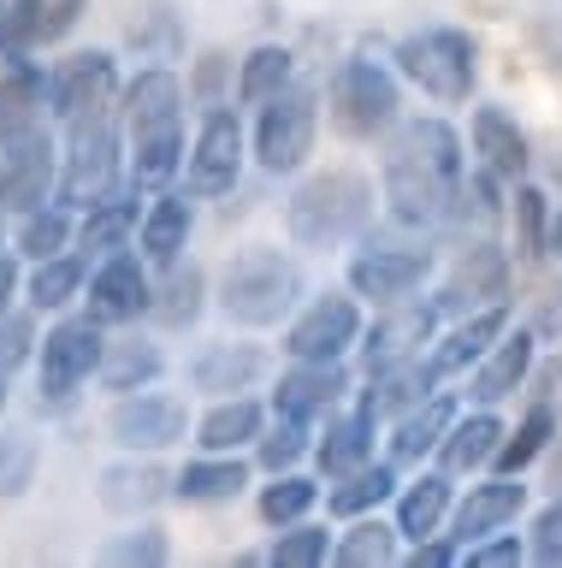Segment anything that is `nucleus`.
I'll list each match as a JSON object with an SVG mask.
<instances>
[{"instance_id":"f257e3e1","label":"nucleus","mask_w":562,"mask_h":568,"mask_svg":"<svg viewBox=\"0 0 562 568\" xmlns=\"http://www.w3.org/2000/svg\"><path fill=\"white\" fill-rule=\"evenodd\" d=\"M468 131L438 113H402V124L379 142V207L385 225L409 231V237H445L456 195L468 184Z\"/></svg>"},{"instance_id":"f03ea898","label":"nucleus","mask_w":562,"mask_h":568,"mask_svg":"<svg viewBox=\"0 0 562 568\" xmlns=\"http://www.w3.org/2000/svg\"><path fill=\"white\" fill-rule=\"evenodd\" d=\"M190 89L172 65H136V78L119 89V124L131 142V184H143L149 195L178 184L184 154H190Z\"/></svg>"},{"instance_id":"7ed1b4c3","label":"nucleus","mask_w":562,"mask_h":568,"mask_svg":"<svg viewBox=\"0 0 562 568\" xmlns=\"http://www.w3.org/2000/svg\"><path fill=\"white\" fill-rule=\"evenodd\" d=\"M385 220L379 178L361 166H308L285 195V237L303 255H338L356 248Z\"/></svg>"},{"instance_id":"20e7f679","label":"nucleus","mask_w":562,"mask_h":568,"mask_svg":"<svg viewBox=\"0 0 562 568\" xmlns=\"http://www.w3.org/2000/svg\"><path fill=\"white\" fill-rule=\"evenodd\" d=\"M303 296H308V266L290 237L285 243H243L214 273V308L237 332H278L303 308Z\"/></svg>"},{"instance_id":"39448f33","label":"nucleus","mask_w":562,"mask_h":568,"mask_svg":"<svg viewBox=\"0 0 562 568\" xmlns=\"http://www.w3.org/2000/svg\"><path fill=\"white\" fill-rule=\"evenodd\" d=\"M402 71L391 65V53H367V48H356V53H344V60H331V71H326V119H331V131H338L344 142H379L402 124Z\"/></svg>"},{"instance_id":"423d86ee","label":"nucleus","mask_w":562,"mask_h":568,"mask_svg":"<svg viewBox=\"0 0 562 568\" xmlns=\"http://www.w3.org/2000/svg\"><path fill=\"white\" fill-rule=\"evenodd\" d=\"M438 266H445V255H438L432 237H409V231H397L385 220L356 248H344V284L367 308H391V302L427 296Z\"/></svg>"},{"instance_id":"0eeeda50","label":"nucleus","mask_w":562,"mask_h":568,"mask_svg":"<svg viewBox=\"0 0 562 568\" xmlns=\"http://www.w3.org/2000/svg\"><path fill=\"white\" fill-rule=\"evenodd\" d=\"M391 65L402 71V83L420 89L432 106H473L480 89V36L462 24H420L402 30L391 42Z\"/></svg>"},{"instance_id":"6e6552de","label":"nucleus","mask_w":562,"mask_h":568,"mask_svg":"<svg viewBox=\"0 0 562 568\" xmlns=\"http://www.w3.org/2000/svg\"><path fill=\"white\" fill-rule=\"evenodd\" d=\"M320 119H326V83L296 78L285 95L260 101L249 113V154L255 172L267 178H303L320 149Z\"/></svg>"},{"instance_id":"1a4fd4ad","label":"nucleus","mask_w":562,"mask_h":568,"mask_svg":"<svg viewBox=\"0 0 562 568\" xmlns=\"http://www.w3.org/2000/svg\"><path fill=\"white\" fill-rule=\"evenodd\" d=\"M515 248H509L503 231H473V237H456L445 248V266L432 278V302L438 314H473L491 308V302H515Z\"/></svg>"},{"instance_id":"9d476101","label":"nucleus","mask_w":562,"mask_h":568,"mask_svg":"<svg viewBox=\"0 0 562 568\" xmlns=\"http://www.w3.org/2000/svg\"><path fill=\"white\" fill-rule=\"evenodd\" d=\"M125 178H131V142H125V124H119V106L60 124V202L65 207H90Z\"/></svg>"},{"instance_id":"9b49d317","label":"nucleus","mask_w":562,"mask_h":568,"mask_svg":"<svg viewBox=\"0 0 562 568\" xmlns=\"http://www.w3.org/2000/svg\"><path fill=\"white\" fill-rule=\"evenodd\" d=\"M108 326L90 320L83 308L54 314L42 326V349H37V403L42 408H72L83 390L95 385L101 355H108Z\"/></svg>"},{"instance_id":"f8f14e48","label":"nucleus","mask_w":562,"mask_h":568,"mask_svg":"<svg viewBox=\"0 0 562 568\" xmlns=\"http://www.w3.org/2000/svg\"><path fill=\"white\" fill-rule=\"evenodd\" d=\"M367 332V302L338 284V291H308L285 326H278V355L285 362H356V344Z\"/></svg>"},{"instance_id":"ddd939ff","label":"nucleus","mask_w":562,"mask_h":568,"mask_svg":"<svg viewBox=\"0 0 562 568\" xmlns=\"http://www.w3.org/2000/svg\"><path fill=\"white\" fill-rule=\"evenodd\" d=\"M249 166H255V154H249V119H243V106L237 101L207 106L196 119V131H190V154H184L178 184L196 195V202H225Z\"/></svg>"},{"instance_id":"4468645a","label":"nucleus","mask_w":562,"mask_h":568,"mask_svg":"<svg viewBox=\"0 0 562 568\" xmlns=\"http://www.w3.org/2000/svg\"><path fill=\"white\" fill-rule=\"evenodd\" d=\"M78 308L90 314V320H101L108 332L143 326L149 308H154V266H149V255L136 243L131 248H113V255H95Z\"/></svg>"},{"instance_id":"2eb2a0df","label":"nucleus","mask_w":562,"mask_h":568,"mask_svg":"<svg viewBox=\"0 0 562 568\" xmlns=\"http://www.w3.org/2000/svg\"><path fill=\"white\" fill-rule=\"evenodd\" d=\"M445 326L432 291L427 296H409V302H391V308H367V332L356 344V373H385V367H402V362H420L427 344Z\"/></svg>"},{"instance_id":"dca6fc26","label":"nucleus","mask_w":562,"mask_h":568,"mask_svg":"<svg viewBox=\"0 0 562 568\" xmlns=\"http://www.w3.org/2000/svg\"><path fill=\"white\" fill-rule=\"evenodd\" d=\"M196 433V408L184 397H172V390H125V397H113L108 408V438L119 450H136V456H166L178 450V444Z\"/></svg>"},{"instance_id":"f3484780","label":"nucleus","mask_w":562,"mask_h":568,"mask_svg":"<svg viewBox=\"0 0 562 568\" xmlns=\"http://www.w3.org/2000/svg\"><path fill=\"white\" fill-rule=\"evenodd\" d=\"M119 89H125L119 53L113 48H78V53L48 65V119L72 124V119L108 113V106H119Z\"/></svg>"},{"instance_id":"a211bd4d","label":"nucleus","mask_w":562,"mask_h":568,"mask_svg":"<svg viewBox=\"0 0 562 568\" xmlns=\"http://www.w3.org/2000/svg\"><path fill=\"white\" fill-rule=\"evenodd\" d=\"M356 390H361L356 362H285L267 385V408L320 426L326 415H338L344 403H356Z\"/></svg>"},{"instance_id":"6ab92c4d","label":"nucleus","mask_w":562,"mask_h":568,"mask_svg":"<svg viewBox=\"0 0 562 568\" xmlns=\"http://www.w3.org/2000/svg\"><path fill=\"white\" fill-rule=\"evenodd\" d=\"M527 509H533V486H527V474L486 468V474H473L462 486V497H456L450 532H456V545L468 550V545H480V539H491V532H503V527H521Z\"/></svg>"},{"instance_id":"aec40b11","label":"nucleus","mask_w":562,"mask_h":568,"mask_svg":"<svg viewBox=\"0 0 562 568\" xmlns=\"http://www.w3.org/2000/svg\"><path fill=\"white\" fill-rule=\"evenodd\" d=\"M60 195V136L54 124H37V131L0 142V213H30Z\"/></svg>"},{"instance_id":"412c9836","label":"nucleus","mask_w":562,"mask_h":568,"mask_svg":"<svg viewBox=\"0 0 562 568\" xmlns=\"http://www.w3.org/2000/svg\"><path fill=\"white\" fill-rule=\"evenodd\" d=\"M278 373V355L260 344V332L243 337H219V344H202L190 355L184 379L196 397H237V390H267Z\"/></svg>"},{"instance_id":"4be33fe9","label":"nucleus","mask_w":562,"mask_h":568,"mask_svg":"<svg viewBox=\"0 0 562 568\" xmlns=\"http://www.w3.org/2000/svg\"><path fill=\"white\" fill-rule=\"evenodd\" d=\"M539 349H544V337L527 326V320H515V326H509L498 344L480 355V367L462 379V397H468V403H486V408L521 403V397H527V379H533Z\"/></svg>"},{"instance_id":"5701e85b","label":"nucleus","mask_w":562,"mask_h":568,"mask_svg":"<svg viewBox=\"0 0 562 568\" xmlns=\"http://www.w3.org/2000/svg\"><path fill=\"white\" fill-rule=\"evenodd\" d=\"M515 326V302H491V308H473V314H456L438 326V337L427 344V367L438 385H462L473 367H480V355L498 344V337Z\"/></svg>"},{"instance_id":"b1692460","label":"nucleus","mask_w":562,"mask_h":568,"mask_svg":"<svg viewBox=\"0 0 562 568\" xmlns=\"http://www.w3.org/2000/svg\"><path fill=\"white\" fill-rule=\"evenodd\" d=\"M255 456L249 450H196L172 468V504L190 509H225L255 486Z\"/></svg>"},{"instance_id":"393cba45","label":"nucleus","mask_w":562,"mask_h":568,"mask_svg":"<svg viewBox=\"0 0 562 568\" xmlns=\"http://www.w3.org/2000/svg\"><path fill=\"white\" fill-rule=\"evenodd\" d=\"M468 160L498 172L503 184H515V178H533V136H527V124L509 106L473 101L468 106Z\"/></svg>"},{"instance_id":"a878e982","label":"nucleus","mask_w":562,"mask_h":568,"mask_svg":"<svg viewBox=\"0 0 562 568\" xmlns=\"http://www.w3.org/2000/svg\"><path fill=\"white\" fill-rule=\"evenodd\" d=\"M456 415H462V385H438L432 397H420L415 408H402L397 420H385V456H391L402 474L427 468Z\"/></svg>"},{"instance_id":"bb28decb","label":"nucleus","mask_w":562,"mask_h":568,"mask_svg":"<svg viewBox=\"0 0 562 568\" xmlns=\"http://www.w3.org/2000/svg\"><path fill=\"white\" fill-rule=\"evenodd\" d=\"M379 450H385V420L361 397L314 426V474H326V479L361 468V462H374Z\"/></svg>"},{"instance_id":"cd10ccee","label":"nucleus","mask_w":562,"mask_h":568,"mask_svg":"<svg viewBox=\"0 0 562 568\" xmlns=\"http://www.w3.org/2000/svg\"><path fill=\"white\" fill-rule=\"evenodd\" d=\"M456 497H462V479H456L450 468H438V462L402 474V486H397V497H391V521H397V532H402V545L445 532Z\"/></svg>"},{"instance_id":"c85d7f7f","label":"nucleus","mask_w":562,"mask_h":568,"mask_svg":"<svg viewBox=\"0 0 562 568\" xmlns=\"http://www.w3.org/2000/svg\"><path fill=\"white\" fill-rule=\"evenodd\" d=\"M172 504V468L161 456H136L125 450L113 468H101V509L119 521H143V515Z\"/></svg>"},{"instance_id":"c756f323","label":"nucleus","mask_w":562,"mask_h":568,"mask_svg":"<svg viewBox=\"0 0 562 568\" xmlns=\"http://www.w3.org/2000/svg\"><path fill=\"white\" fill-rule=\"evenodd\" d=\"M503 433H509V415L503 408H486V403H468L462 397V415L450 420L445 444H438V468H450L456 479H473L486 468H498V450H503Z\"/></svg>"},{"instance_id":"7c9ffc66","label":"nucleus","mask_w":562,"mask_h":568,"mask_svg":"<svg viewBox=\"0 0 562 568\" xmlns=\"http://www.w3.org/2000/svg\"><path fill=\"white\" fill-rule=\"evenodd\" d=\"M190 243H196V195L184 184L154 190L149 207H143V225H136V248H143L149 266L161 273V266L190 255Z\"/></svg>"},{"instance_id":"2f4dec72","label":"nucleus","mask_w":562,"mask_h":568,"mask_svg":"<svg viewBox=\"0 0 562 568\" xmlns=\"http://www.w3.org/2000/svg\"><path fill=\"white\" fill-rule=\"evenodd\" d=\"M143 207H149V190L143 184H119L108 190L101 202L78 207V248L83 255H113V248H131L136 243V225H143Z\"/></svg>"},{"instance_id":"473e14b6","label":"nucleus","mask_w":562,"mask_h":568,"mask_svg":"<svg viewBox=\"0 0 562 568\" xmlns=\"http://www.w3.org/2000/svg\"><path fill=\"white\" fill-rule=\"evenodd\" d=\"M207 308H214V278H207V266H196L184 255V261H172V266L154 273V308H149V320L161 332H196L207 320Z\"/></svg>"},{"instance_id":"72a5a7b5","label":"nucleus","mask_w":562,"mask_h":568,"mask_svg":"<svg viewBox=\"0 0 562 568\" xmlns=\"http://www.w3.org/2000/svg\"><path fill=\"white\" fill-rule=\"evenodd\" d=\"M267 420H273V408H267V397H255V390L207 397L190 444H196V450H255V438L267 433Z\"/></svg>"},{"instance_id":"f704fd0d","label":"nucleus","mask_w":562,"mask_h":568,"mask_svg":"<svg viewBox=\"0 0 562 568\" xmlns=\"http://www.w3.org/2000/svg\"><path fill=\"white\" fill-rule=\"evenodd\" d=\"M166 379V349L161 337H149L143 326H125L108 337V355H101V373L95 385L108 390V397H125V390H149Z\"/></svg>"},{"instance_id":"c9c22d12","label":"nucleus","mask_w":562,"mask_h":568,"mask_svg":"<svg viewBox=\"0 0 562 568\" xmlns=\"http://www.w3.org/2000/svg\"><path fill=\"white\" fill-rule=\"evenodd\" d=\"M397 486H402V468L379 450L374 462H361V468H349V474H338V479H326V515H331V521L379 515V509H391Z\"/></svg>"},{"instance_id":"e433bc0d","label":"nucleus","mask_w":562,"mask_h":568,"mask_svg":"<svg viewBox=\"0 0 562 568\" xmlns=\"http://www.w3.org/2000/svg\"><path fill=\"white\" fill-rule=\"evenodd\" d=\"M83 284H90V255L72 243V248H60V255H48V261H30V273H24V308H37V314H72L78 302H83Z\"/></svg>"},{"instance_id":"4c0bfd02","label":"nucleus","mask_w":562,"mask_h":568,"mask_svg":"<svg viewBox=\"0 0 562 568\" xmlns=\"http://www.w3.org/2000/svg\"><path fill=\"white\" fill-rule=\"evenodd\" d=\"M562 433V403L551 397H521L515 408V420H509V433H503V450H498V468L503 474H533L544 450L556 444Z\"/></svg>"},{"instance_id":"58836bf2","label":"nucleus","mask_w":562,"mask_h":568,"mask_svg":"<svg viewBox=\"0 0 562 568\" xmlns=\"http://www.w3.org/2000/svg\"><path fill=\"white\" fill-rule=\"evenodd\" d=\"M48 119V65L42 60H12L0 65V142L37 131Z\"/></svg>"},{"instance_id":"ea45409f","label":"nucleus","mask_w":562,"mask_h":568,"mask_svg":"<svg viewBox=\"0 0 562 568\" xmlns=\"http://www.w3.org/2000/svg\"><path fill=\"white\" fill-rule=\"evenodd\" d=\"M320 504H326V474H314V468H285V474H267L255 486V515L267 532L308 521V515H320Z\"/></svg>"},{"instance_id":"a19ab883","label":"nucleus","mask_w":562,"mask_h":568,"mask_svg":"<svg viewBox=\"0 0 562 568\" xmlns=\"http://www.w3.org/2000/svg\"><path fill=\"white\" fill-rule=\"evenodd\" d=\"M125 48H131L143 65H172V60H184V48H190L184 12L172 7V0H143V7H131Z\"/></svg>"},{"instance_id":"79ce46f5","label":"nucleus","mask_w":562,"mask_h":568,"mask_svg":"<svg viewBox=\"0 0 562 568\" xmlns=\"http://www.w3.org/2000/svg\"><path fill=\"white\" fill-rule=\"evenodd\" d=\"M551 190L539 178H515L509 184V213H503V237L515 248L521 266H539L544 261V231H551Z\"/></svg>"},{"instance_id":"37998d69","label":"nucleus","mask_w":562,"mask_h":568,"mask_svg":"<svg viewBox=\"0 0 562 568\" xmlns=\"http://www.w3.org/2000/svg\"><path fill=\"white\" fill-rule=\"evenodd\" d=\"M296 78H303V60H296L290 42H255L237 60V106H243V113H255L260 101L285 95Z\"/></svg>"},{"instance_id":"c03bdc74","label":"nucleus","mask_w":562,"mask_h":568,"mask_svg":"<svg viewBox=\"0 0 562 568\" xmlns=\"http://www.w3.org/2000/svg\"><path fill=\"white\" fill-rule=\"evenodd\" d=\"M331 562H338V568H391V562H402V532H397V521H391V509L356 515V521H338Z\"/></svg>"},{"instance_id":"a18cd8bd","label":"nucleus","mask_w":562,"mask_h":568,"mask_svg":"<svg viewBox=\"0 0 562 568\" xmlns=\"http://www.w3.org/2000/svg\"><path fill=\"white\" fill-rule=\"evenodd\" d=\"M438 379H432V367H427V355L420 362H402V367H385V373H367L356 397L374 408L379 420H397L402 408H415L420 397H432Z\"/></svg>"},{"instance_id":"49530a36","label":"nucleus","mask_w":562,"mask_h":568,"mask_svg":"<svg viewBox=\"0 0 562 568\" xmlns=\"http://www.w3.org/2000/svg\"><path fill=\"white\" fill-rule=\"evenodd\" d=\"M72 243H78V207H65L60 195L12 220V248H19V261H48Z\"/></svg>"},{"instance_id":"de8ad7c7","label":"nucleus","mask_w":562,"mask_h":568,"mask_svg":"<svg viewBox=\"0 0 562 568\" xmlns=\"http://www.w3.org/2000/svg\"><path fill=\"white\" fill-rule=\"evenodd\" d=\"M331 545H338V521H290V527H273V545L260 550V562L273 568H326L331 562Z\"/></svg>"},{"instance_id":"09e8293b","label":"nucleus","mask_w":562,"mask_h":568,"mask_svg":"<svg viewBox=\"0 0 562 568\" xmlns=\"http://www.w3.org/2000/svg\"><path fill=\"white\" fill-rule=\"evenodd\" d=\"M255 468L260 474H285V468H314V426L308 420H290V415H273L267 433L255 438Z\"/></svg>"},{"instance_id":"8fccbe9b","label":"nucleus","mask_w":562,"mask_h":568,"mask_svg":"<svg viewBox=\"0 0 562 568\" xmlns=\"http://www.w3.org/2000/svg\"><path fill=\"white\" fill-rule=\"evenodd\" d=\"M48 48V0H7L0 7V65L37 60Z\"/></svg>"},{"instance_id":"3c124183","label":"nucleus","mask_w":562,"mask_h":568,"mask_svg":"<svg viewBox=\"0 0 562 568\" xmlns=\"http://www.w3.org/2000/svg\"><path fill=\"white\" fill-rule=\"evenodd\" d=\"M37 474H42V444L30 426H7L0 420V497H24L30 486H37Z\"/></svg>"},{"instance_id":"603ef678","label":"nucleus","mask_w":562,"mask_h":568,"mask_svg":"<svg viewBox=\"0 0 562 568\" xmlns=\"http://www.w3.org/2000/svg\"><path fill=\"white\" fill-rule=\"evenodd\" d=\"M108 562L113 568H166L172 562V532L143 515V521H125V532H113L108 545Z\"/></svg>"},{"instance_id":"864d4df0","label":"nucleus","mask_w":562,"mask_h":568,"mask_svg":"<svg viewBox=\"0 0 562 568\" xmlns=\"http://www.w3.org/2000/svg\"><path fill=\"white\" fill-rule=\"evenodd\" d=\"M184 89H190V101L202 106H225V101H237V60L225 48H202L196 60H190L184 71Z\"/></svg>"},{"instance_id":"5fc2aeb1","label":"nucleus","mask_w":562,"mask_h":568,"mask_svg":"<svg viewBox=\"0 0 562 568\" xmlns=\"http://www.w3.org/2000/svg\"><path fill=\"white\" fill-rule=\"evenodd\" d=\"M527 562L539 568H562V491H544L533 509H527Z\"/></svg>"},{"instance_id":"6e6d98bb","label":"nucleus","mask_w":562,"mask_h":568,"mask_svg":"<svg viewBox=\"0 0 562 568\" xmlns=\"http://www.w3.org/2000/svg\"><path fill=\"white\" fill-rule=\"evenodd\" d=\"M37 349H42V314L37 308H12L0 320V373H24L37 367Z\"/></svg>"},{"instance_id":"4d7b16f0","label":"nucleus","mask_w":562,"mask_h":568,"mask_svg":"<svg viewBox=\"0 0 562 568\" xmlns=\"http://www.w3.org/2000/svg\"><path fill=\"white\" fill-rule=\"evenodd\" d=\"M462 562H468V568H521V562H527V532H521V527L491 532V539H480V545L462 550Z\"/></svg>"},{"instance_id":"13d9d810","label":"nucleus","mask_w":562,"mask_h":568,"mask_svg":"<svg viewBox=\"0 0 562 568\" xmlns=\"http://www.w3.org/2000/svg\"><path fill=\"white\" fill-rule=\"evenodd\" d=\"M521 320L544 337V344H562V266H556V278H544V284H539L533 308H527Z\"/></svg>"},{"instance_id":"bf43d9fd","label":"nucleus","mask_w":562,"mask_h":568,"mask_svg":"<svg viewBox=\"0 0 562 568\" xmlns=\"http://www.w3.org/2000/svg\"><path fill=\"white\" fill-rule=\"evenodd\" d=\"M462 562V545H456V532H432V539H415L402 545V568H456Z\"/></svg>"},{"instance_id":"052dcab7","label":"nucleus","mask_w":562,"mask_h":568,"mask_svg":"<svg viewBox=\"0 0 562 568\" xmlns=\"http://www.w3.org/2000/svg\"><path fill=\"white\" fill-rule=\"evenodd\" d=\"M527 397H551V403H562V349H551V344L539 349L533 379H527Z\"/></svg>"},{"instance_id":"680f3d73","label":"nucleus","mask_w":562,"mask_h":568,"mask_svg":"<svg viewBox=\"0 0 562 568\" xmlns=\"http://www.w3.org/2000/svg\"><path fill=\"white\" fill-rule=\"evenodd\" d=\"M12 308H24V266H19V248H7L0 255V320Z\"/></svg>"},{"instance_id":"e2e57ef3","label":"nucleus","mask_w":562,"mask_h":568,"mask_svg":"<svg viewBox=\"0 0 562 568\" xmlns=\"http://www.w3.org/2000/svg\"><path fill=\"white\" fill-rule=\"evenodd\" d=\"M539 479H544V491H562V433H556L551 450H544V462H539Z\"/></svg>"},{"instance_id":"0e129e2a","label":"nucleus","mask_w":562,"mask_h":568,"mask_svg":"<svg viewBox=\"0 0 562 568\" xmlns=\"http://www.w3.org/2000/svg\"><path fill=\"white\" fill-rule=\"evenodd\" d=\"M544 261L562 266V202L551 207V231H544Z\"/></svg>"},{"instance_id":"69168bd1","label":"nucleus","mask_w":562,"mask_h":568,"mask_svg":"<svg viewBox=\"0 0 562 568\" xmlns=\"http://www.w3.org/2000/svg\"><path fill=\"white\" fill-rule=\"evenodd\" d=\"M12 248V213H0V255Z\"/></svg>"},{"instance_id":"338daca9","label":"nucleus","mask_w":562,"mask_h":568,"mask_svg":"<svg viewBox=\"0 0 562 568\" xmlns=\"http://www.w3.org/2000/svg\"><path fill=\"white\" fill-rule=\"evenodd\" d=\"M7 403H12V379L0 373V420H7Z\"/></svg>"},{"instance_id":"774afa93","label":"nucleus","mask_w":562,"mask_h":568,"mask_svg":"<svg viewBox=\"0 0 562 568\" xmlns=\"http://www.w3.org/2000/svg\"><path fill=\"white\" fill-rule=\"evenodd\" d=\"M0 7H7V0H0Z\"/></svg>"}]
</instances>
